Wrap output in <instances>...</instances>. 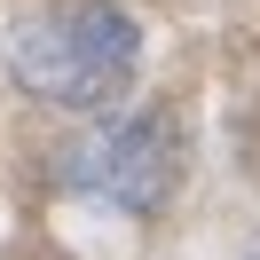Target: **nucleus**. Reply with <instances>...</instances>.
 Here are the masks:
<instances>
[{
    "label": "nucleus",
    "instance_id": "nucleus-2",
    "mask_svg": "<svg viewBox=\"0 0 260 260\" xmlns=\"http://www.w3.org/2000/svg\"><path fill=\"white\" fill-rule=\"evenodd\" d=\"M71 181L95 189L103 205H118V213H158L166 197L181 189V134H174V118L142 111V118L103 126L95 142L71 158Z\"/></svg>",
    "mask_w": 260,
    "mask_h": 260
},
{
    "label": "nucleus",
    "instance_id": "nucleus-3",
    "mask_svg": "<svg viewBox=\"0 0 260 260\" xmlns=\"http://www.w3.org/2000/svg\"><path fill=\"white\" fill-rule=\"evenodd\" d=\"M252 260H260V252H252Z\"/></svg>",
    "mask_w": 260,
    "mask_h": 260
},
{
    "label": "nucleus",
    "instance_id": "nucleus-1",
    "mask_svg": "<svg viewBox=\"0 0 260 260\" xmlns=\"http://www.w3.org/2000/svg\"><path fill=\"white\" fill-rule=\"evenodd\" d=\"M142 63V32L111 0H63V8H32L8 24V71L24 95L55 103V111H103L134 87Z\"/></svg>",
    "mask_w": 260,
    "mask_h": 260
}]
</instances>
